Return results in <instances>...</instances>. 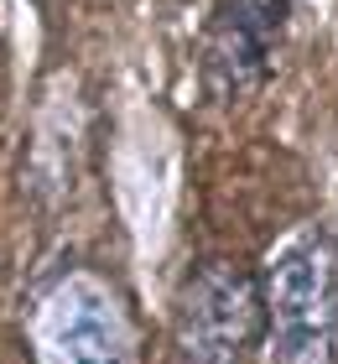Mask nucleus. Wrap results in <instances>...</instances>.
I'll use <instances>...</instances> for the list:
<instances>
[{
	"instance_id": "obj_4",
	"label": "nucleus",
	"mask_w": 338,
	"mask_h": 364,
	"mask_svg": "<svg viewBox=\"0 0 338 364\" xmlns=\"http://www.w3.org/2000/svg\"><path fill=\"white\" fill-rule=\"evenodd\" d=\"M297 0H213L198 31V89L213 109H234L270 78Z\"/></svg>"
},
{
	"instance_id": "obj_5",
	"label": "nucleus",
	"mask_w": 338,
	"mask_h": 364,
	"mask_svg": "<svg viewBox=\"0 0 338 364\" xmlns=\"http://www.w3.org/2000/svg\"><path fill=\"white\" fill-rule=\"evenodd\" d=\"M31 6H37V11H47V6H53V0H31Z\"/></svg>"
},
{
	"instance_id": "obj_1",
	"label": "nucleus",
	"mask_w": 338,
	"mask_h": 364,
	"mask_svg": "<svg viewBox=\"0 0 338 364\" xmlns=\"http://www.w3.org/2000/svg\"><path fill=\"white\" fill-rule=\"evenodd\" d=\"M31 364H141V323L125 287L94 260H63L26 296Z\"/></svg>"
},
{
	"instance_id": "obj_3",
	"label": "nucleus",
	"mask_w": 338,
	"mask_h": 364,
	"mask_svg": "<svg viewBox=\"0 0 338 364\" xmlns=\"http://www.w3.org/2000/svg\"><path fill=\"white\" fill-rule=\"evenodd\" d=\"M270 364H338V235L297 229L265 266Z\"/></svg>"
},
{
	"instance_id": "obj_2",
	"label": "nucleus",
	"mask_w": 338,
	"mask_h": 364,
	"mask_svg": "<svg viewBox=\"0 0 338 364\" xmlns=\"http://www.w3.org/2000/svg\"><path fill=\"white\" fill-rule=\"evenodd\" d=\"M265 333V271L234 255L193 260L172 307V364H250Z\"/></svg>"
}]
</instances>
